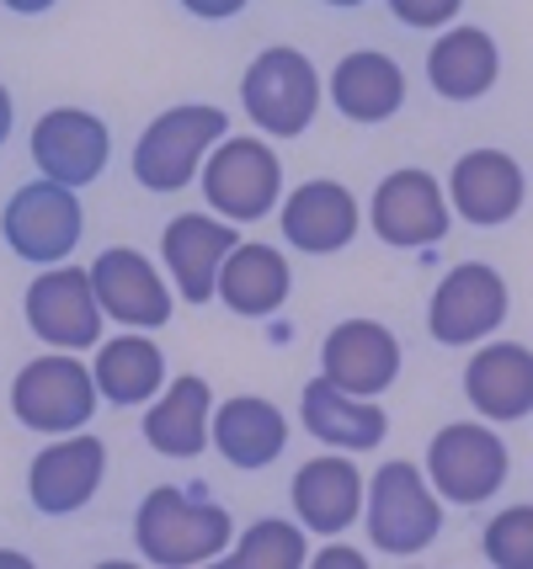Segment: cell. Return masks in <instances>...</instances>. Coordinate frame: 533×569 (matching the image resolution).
Wrapping results in <instances>:
<instances>
[{
    "instance_id": "15",
    "label": "cell",
    "mask_w": 533,
    "mask_h": 569,
    "mask_svg": "<svg viewBox=\"0 0 533 569\" xmlns=\"http://www.w3.org/2000/svg\"><path fill=\"white\" fill-rule=\"evenodd\" d=\"M320 362H326V383H336V389H347L357 399H374L401 372V341L374 320H347L326 336Z\"/></svg>"
},
{
    "instance_id": "13",
    "label": "cell",
    "mask_w": 533,
    "mask_h": 569,
    "mask_svg": "<svg viewBox=\"0 0 533 569\" xmlns=\"http://www.w3.org/2000/svg\"><path fill=\"white\" fill-rule=\"evenodd\" d=\"M374 234L384 246L422 250L448 234V198L427 171H389L374 192Z\"/></svg>"
},
{
    "instance_id": "3",
    "label": "cell",
    "mask_w": 533,
    "mask_h": 569,
    "mask_svg": "<svg viewBox=\"0 0 533 569\" xmlns=\"http://www.w3.org/2000/svg\"><path fill=\"white\" fill-rule=\"evenodd\" d=\"M204 198L229 223H256L273 213L283 187V160L261 139H219L214 154H204Z\"/></svg>"
},
{
    "instance_id": "28",
    "label": "cell",
    "mask_w": 533,
    "mask_h": 569,
    "mask_svg": "<svg viewBox=\"0 0 533 569\" xmlns=\"http://www.w3.org/2000/svg\"><path fill=\"white\" fill-rule=\"evenodd\" d=\"M305 559H309L305 532L288 527V521H278V517L256 521L251 532L240 538V548H235V565L240 569H299Z\"/></svg>"
},
{
    "instance_id": "25",
    "label": "cell",
    "mask_w": 533,
    "mask_h": 569,
    "mask_svg": "<svg viewBox=\"0 0 533 569\" xmlns=\"http://www.w3.org/2000/svg\"><path fill=\"white\" fill-rule=\"evenodd\" d=\"M294 511L315 532L353 527L363 511V473L353 469V458H309L294 473Z\"/></svg>"
},
{
    "instance_id": "7",
    "label": "cell",
    "mask_w": 533,
    "mask_h": 569,
    "mask_svg": "<svg viewBox=\"0 0 533 569\" xmlns=\"http://www.w3.org/2000/svg\"><path fill=\"white\" fill-rule=\"evenodd\" d=\"M11 410L27 431H43V437H65L80 431L97 410V383L91 372L80 368L76 357H38L17 372L11 383Z\"/></svg>"
},
{
    "instance_id": "24",
    "label": "cell",
    "mask_w": 533,
    "mask_h": 569,
    "mask_svg": "<svg viewBox=\"0 0 533 569\" xmlns=\"http://www.w3.org/2000/svg\"><path fill=\"white\" fill-rule=\"evenodd\" d=\"M502 74V53L491 43V32L481 27H448L427 53V80L437 97L448 101H475L496 86Z\"/></svg>"
},
{
    "instance_id": "10",
    "label": "cell",
    "mask_w": 533,
    "mask_h": 569,
    "mask_svg": "<svg viewBox=\"0 0 533 569\" xmlns=\"http://www.w3.org/2000/svg\"><path fill=\"white\" fill-rule=\"evenodd\" d=\"M27 325L38 341L59 351H86L102 341V303L91 293V277L65 267V272H43L27 288Z\"/></svg>"
},
{
    "instance_id": "33",
    "label": "cell",
    "mask_w": 533,
    "mask_h": 569,
    "mask_svg": "<svg viewBox=\"0 0 533 569\" xmlns=\"http://www.w3.org/2000/svg\"><path fill=\"white\" fill-rule=\"evenodd\" d=\"M6 11H17V17H38V11H49V6H59V0H0Z\"/></svg>"
},
{
    "instance_id": "23",
    "label": "cell",
    "mask_w": 533,
    "mask_h": 569,
    "mask_svg": "<svg viewBox=\"0 0 533 569\" xmlns=\"http://www.w3.org/2000/svg\"><path fill=\"white\" fill-rule=\"evenodd\" d=\"M330 101L353 123H384L406 107V70L389 53H347L330 74Z\"/></svg>"
},
{
    "instance_id": "1",
    "label": "cell",
    "mask_w": 533,
    "mask_h": 569,
    "mask_svg": "<svg viewBox=\"0 0 533 569\" xmlns=\"http://www.w3.org/2000/svg\"><path fill=\"white\" fill-rule=\"evenodd\" d=\"M134 538H139V553L150 565H208L229 548V517L214 500L181 496L177 485H160L139 506Z\"/></svg>"
},
{
    "instance_id": "26",
    "label": "cell",
    "mask_w": 533,
    "mask_h": 569,
    "mask_svg": "<svg viewBox=\"0 0 533 569\" xmlns=\"http://www.w3.org/2000/svg\"><path fill=\"white\" fill-rule=\"evenodd\" d=\"M208 405H214V395H208L204 378H193V372L177 378L166 399H155V410L145 416V442L166 458H198L208 447V416H214Z\"/></svg>"
},
{
    "instance_id": "2",
    "label": "cell",
    "mask_w": 533,
    "mask_h": 569,
    "mask_svg": "<svg viewBox=\"0 0 533 569\" xmlns=\"http://www.w3.org/2000/svg\"><path fill=\"white\" fill-rule=\"evenodd\" d=\"M225 128H229V118L219 107H204V101L160 112L139 133V144H134V176H139V187H150V192H181L198 176L208 149L225 139Z\"/></svg>"
},
{
    "instance_id": "14",
    "label": "cell",
    "mask_w": 533,
    "mask_h": 569,
    "mask_svg": "<svg viewBox=\"0 0 533 569\" xmlns=\"http://www.w3.org/2000/svg\"><path fill=\"white\" fill-rule=\"evenodd\" d=\"M107 473V442L102 437H70V442H53L32 458V473H27V496L38 511L49 517H70L86 500L97 496Z\"/></svg>"
},
{
    "instance_id": "5",
    "label": "cell",
    "mask_w": 533,
    "mask_h": 569,
    "mask_svg": "<svg viewBox=\"0 0 533 569\" xmlns=\"http://www.w3.org/2000/svg\"><path fill=\"white\" fill-rule=\"evenodd\" d=\"M443 527V506L416 463L395 458L368 485V538L379 553H422Z\"/></svg>"
},
{
    "instance_id": "16",
    "label": "cell",
    "mask_w": 533,
    "mask_h": 569,
    "mask_svg": "<svg viewBox=\"0 0 533 569\" xmlns=\"http://www.w3.org/2000/svg\"><path fill=\"white\" fill-rule=\"evenodd\" d=\"M464 395L485 421H523L533 410V357L517 341H491L464 368Z\"/></svg>"
},
{
    "instance_id": "20",
    "label": "cell",
    "mask_w": 533,
    "mask_h": 569,
    "mask_svg": "<svg viewBox=\"0 0 533 569\" xmlns=\"http://www.w3.org/2000/svg\"><path fill=\"white\" fill-rule=\"evenodd\" d=\"M208 442L219 447L225 463H235V469H267L288 447V421L278 416L273 399L240 395L225 399L219 416H208Z\"/></svg>"
},
{
    "instance_id": "36",
    "label": "cell",
    "mask_w": 533,
    "mask_h": 569,
    "mask_svg": "<svg viewBox=\"0 0 533 569\" xmlns=\"http://www.w3.org/2000/svg\"><path fill=\"white\" fill-rule=\"evenodd\" d=\"M326 6H363V0H326Z\"/></svg>"
},
{
    "instance_id": "35",
    "label": "cell",
    "mask_w": 533,
    "mask_h": 569,
    "mask_svg": "<svg viewBox=\"0 0 533 569\" xmlns=\"http://www.w3.org/2000/svg\"><path fill=\"white\" fill-rule=\"evenodd\" d=\"M0 565H22L27 569V559H22V553H6V548H0Z\"/></svg>"
},
{
    "instance_id": "22",
    "label": "cell",
    "mask_w": 533,
    "mask_h": 569,
    "mask_svg": "<svg viewBox=\"0 0 533 569\" xmlns=\"http://www.w3.org/2000/svg\"><path fill=\"white\" fill-rule=\"evenodd\" d=\"M299 416H305L315 442H330V447H342V452H368V447H379L384 431H389V421H384V410L374 399H357V395H347V389L326 383V378L305 383Z\"/></svg>"
},
{
    "instance_id": "34",
    "label": "cell",
    "mask_w": 533,
    "mask_h": 569,
    "mask_svg": "<svg viewBox=\"0 0 533 569\" xmlns=\"http://www.w3.org/2000/svg\"><path fill=\"white\" fill-rule=\"evenodd\" d=\"M6 133H11V91L0 86V144H6Z\"/></svg>"
},
{
    "instance_id": "11",
    "label": "cell",
    "mask_w": 533,
    "mask_h": 569,
    "mask_svg": "<svg viewBox=\"0 0 533 569\" xmlns=\"http://www.w3.org/2000/svg\"><path fill=\"white\" fill-rule=\"evenodd\" d=\"M107 154H112V139H107V123L80 112V107H53L38 118L32 128V160L38 171L59 181V187H86L107 171Z\"/></svg>"
},
{
    "instance_id": "30",
    "label": "cell",
    "mask_w": 533,
    "mask_h": 569,
    "mask_svg": "<svg viewBox=\"0 0 533 569\" xmlns=\"http://www.w3.org/2000/svg\"><path fill=\"white\" fill-rule=\"evenodd\" d=\"M464 0H389V11L411 27H443L448 17H458Z\"/></svg>"
},
{
    "instance_id": "12",
    "label": "cell",
    "mask_w": 533,
    "mask_h": 569,
    "mask_svg": "<svg viewBox=\"0 0 533 569\" xmlns=\"http://www.w3.org/2000/svg\"><path fill=\"white\" fill-rule=\"evenodd\" d=\"M86 277H91V293H97L107 320H124L134 330H155V325L171 320V293H166L160 272L150 267V256L112 246L91 261Z\"/></svg>"
},
{
    "instance_id": "21",
    "label": "cell",
    "mask_w": 533,
    "mask_h": 569,
    "mask_svg": "<svg viewBox=\"0 0 533 569\" xmlns=\"http://www.w3.org/2000/svg\"><path fill=\"white\" fill-rule=\"evenodd\" d=\"M294 288V277H288V261H283L273 246H229V256L219 261V277H214V293L225 298L235 315H246V320H261V315H278L283 298Z\"/></svg>"
},
{
    "instance_id": "4",
    "label": "cell",
    "mask_w": 533,
    "mask_h": 569,
    "mask_svg": "<svg viewBox=\"0 0 533 569\" xmlns=\"http://www.w3.org/2000/svg\"><path fill=\"white\" fill-rule=\"evenodd\" d=\"M251 123L273 139H299L320 107V74L299 49H267L240 80Z\"/></svg>"
},
{
    "instance_id": "18",
    "label": "cell",
    "mask_w": 533,
    "mask_h": 569,
    "mask_svg": "<svg viewBox=\"0 0 533 569\" xmlns=\"http://www.w3.org/2000/svg\"><path fill=\"white\" fill-rule=\"evenodd\" d=\"M229 246H235V229L208 219V213H177L166 223L160 256H166V267L177 277L181 298H193V303L214 298V277H219V261L229 256Z\"/></svg>"
},
{
    "instance_id": "17",
    "label": "cell",
    "mask_w": 533,
    "mask_h": 569,
    "mask_svg": "<svg viewBox=\"0 0 533 569\" xmlns=\"http://www.w3.org/2000/svg\"><path fill=\"white\" fill-rule=\"evenodd\" d=\"M448 198H454L458 219L481 223V229L507 223L523 208V166L502 149H475L448 176Z\"/></svg>"
},
{
    "instance_id": "32",
    "label": "cell",
    "mask_w": 533,
    "mask_h": 569,
    "mask_svg": "<svg viewBox=\"0 0 533 569\" xmlns=\"http://www.w3.org/2000/svg\"><path fill=\"white\" fill-rule=\"evenodd\" d=\"M320 565H353V569H363V548H320Z\"/></svg>"
},
{
    "instance_id": "19",
    "label": "cell",
    "mask_w": 533,
    "mask_h": 569,
    "mask_svg": "<svg viewBox=\"0 0 533 569\" xmlns=\"http://www.w3.org/2000/svg\"><path fill=\"white\" fill-rule=\"evenodd\" d=\"M283 234L309 256H330L357 234V198L342 181H305L283 202Z\"/></svg>"
},
{
    "instance_id": "27",
    "label": "cell",
    "mask_w": 533,
    "mask_h": 569,
    "mask_svg": "<svg viewBox=\"0 0 533 569\" xmlns=\"http://www.w3.org/2000/svg\"><path fill=\"white\" fill-rule=\"evenodd\" d=\"M91 383L102 389L112 405H145V399L160 395L166 383V357L155 341L145 336H118L97 351V368H91Z\"/></svg>"
},
{
    "instance_id": "31",
    "label": "cell",
    "mask_w": 533,
    "mask_h": 569,
    "mask_svg": "<svg viewBox=\"0 0 533 569\" xmlns=\"http://www.w3.org/2000/svg\"><path fill=\"white\" fill-rule=\"evenodd\" d=\"M193 17H204V22H225V17H235L246 0H181Z\"/></svg>"
},
{
    "instance_id": "29",
    "label": "cell",
    "mask_w": 533,
    "mask_h": 569,
    "mask_svg": "<svg viewBox=\"0 0 533 569\" xmlns=\"http://www.w3.org/2000/svg\"><path fill=\"white\" fill-rule=\"evenodd\" d=\"M485 553L502 569H533V506H512V511L491 521Z\"/></svg>"
},
{
    "instance_id": "8",
    "label": "cell",
    "mask_w": 533,
    "mask_h": 569,
    "mask_svg": "<svg viewBox=\"0 0 533 569\" xmlns=\"http://www.w3.org/2000/svg\"><path fill=\"white\" fill-rule=\"evenodd\" d=\"M80 198L70 187H59V181H32L22 187L17 198L6 202V246L17 250L22 261H38V267H53V261H65L70 250L80 246Z\"/></svg>"
},
{
    "instance_id": "9",
    "label": "cell",
    "mask_w": 533,
    "mask_h": 569,
    "mask_svg": "<svg viewBox=\"0 0 533 569\" xmlns=\"http://www.w3.org/2000/svg\"><path fill=\"white\" fill-rule=\"evenodd\" d=\"M502 320H507V282H502V272H491L485 261H464V267H454L437 282L427 330L437 347H475Z\"/></svg>"
},
{
    "instance_id": "6",
    "label": "cell",
    "mask_w": 533,
    "mask_h": 569,
    "mask_svg": "<svg viewBox=\"0 0 533 569\" xmlns=\"http://www.w3.org/2000/svg\"><path fill=\"white\" fill-rule=\"evenodd\" d=\"M427 473H432V490L448 506H481L507 479V442L491 426H475V421L443 426L427 447Z\"/></svg>"
}]
</instances>
